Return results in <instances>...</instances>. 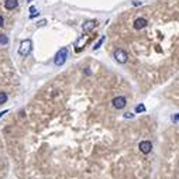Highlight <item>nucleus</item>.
Listing matches in <instances>:
<instances>
[{"instance_id": "obj_1", "label": "nucleus", "mask_w": 179, "mask_h": 179, "mask_svg": "<svg viewBox=\"0 0 179 179\" xmlns=\"http://www.w3.org/2000/svg\"><path fill=\"white\" fill-rule=\"evenodd\" d=\"M31 48H33L31 39H23L21 44H20V48H18V54L21 55V57H27L31 52Z\"/></svg>"}, {"instance_id": "obj_2", "label": "nucleus", "mask_w": 179, "mask_h": 179, "mask_svg": "<svg viewBox=\"0 0 179 179\" xmlns=\"http://www.w3.org/2000/svg\"><path fill=\"white\" fill-rule=\"evenodd\" d=\"M67 57H68V49L67 48H62L59 49V51L57 52V55H55V65L57 67H61V65L65 64V61H67Z\"/></svg>"}, {"instance_id": "obj_3", "label": "nucleus", "mask_w": 179, "mask_h": 179, "mask_svg": "<svg viewBox=\"0 0 179 179\" xmlns=\"http://www.w3.org/2000/svg\"><path fill=\"white\" fill-rule=\"evenodd\" d=\"M114 59L118 64H126L128 61V54L124 49H116L114 51Z\"/></svg>"}, {"instance_id": "obj_4", "label": "nucleus", "mask_w": 179, "mask_h": 179, "mask_svg": "<svg viewBox=\"0 0 179 179\" xmlns=\"http://www.w3.org/2000/svg\"><path fill=\"white\" fill-rule=\"evenodd\" d=\"M126 104H127V99H126L124 96H116L114 99H113V107L117 110L124 109Z\"/></svg>"}, {"instance_id": "obj_5", "label": "nucleus", "mask_w": 179, "mask_h": 179, "mask_svg": "<svg viewBox=\"0 0 179 179\" xmlns=\"http://www.w3.org/2000/svg\"><path fill=\"white\" fill-rule=\"evenodd\" d=\"M138 149H140L143 154H149L151 149H152V143H151V141H148V140L141 141V143L138 144Z\"/></svg>"}, {"instance_id": "obj_6", "label": "nucleus", "mask_w": 179, "mask_h": 179, "mask_svg": "<svg viewBox=\"0 0 179 179\" xmlns=\"http://www.w3.org/2000/svg\"><path fill=\"white\" fill-rule=\"evenodd\" d=\"M147 24H148L147 18L140 17V18H137L135 21H134V28H135V30H143V28L147 27Z\"/></svg>"}, {"instance_id": "obj_7", "label": "nucleus", "mask_w": 179, "mask_h": 179, "mask_svg": "<svg viewBox=\"0 0 179 179\" xmlns=\"http://www.w3.org/2000/svg\"><path fill=\"white\" fill-rule=\"evenodd\" d=\"M96 25H97V21H96V20H88V21L83 23L82 30L85 31V33H89V31H92L94 27H96Z\"/></svg>"}, {"instance_id": "obj_8", "label": "nucleus", "mask_w": 179, "mask_h": 179, "mask_svg": "<svg viewBox=\"0 0 179 179\" xmlns=\"http://www.w3.org/2000/svg\"><path fill=\"white\" fill-rule=\"evenodd\" d=\"M18 6V0H6L4 2V7L7 10H14Z\"/></svg>"}, {"instance_id": "obj_9", "label": "nucleus", "mask_w": 179, "mask_h": 179, "mask_svg": "<svg viewBox=\"0 0 179 179\" xmlns=\"http://www.w3.org/2000/svg\"><path fill=\"white\" fill-rule=\"evenodd\" d=\"M86 39H88V37H80V38H79L78 41H76V43H75L76 51H79V49H80L83 45H85V44H86Z\"/></svg>"}, {"instance_id": "obj_10", "label": "nucleus", "mask_w": 179, "mask_h": 179, "mask_svg": "<svg viewBox=\"0 0 179 179\" xmlns=\"http://www.w3.org/2000/svg\"><path fill=\"white\" fill-rule=\"evenodd\" d=\"M7 43H9V38H7V35H4V34H0V45H7Z\"/></svg>"}, {"instance_id": "obj_11", "label": "nucleus", "mask_w": 179, "mask_h": 179, "mask_svg": "<svg viewBox=\"0 0 179 179\" xmlns=\"http://www.w3.org/2000/svg\"><path fill=\"white\" fill-rule=\"evenodd\" d=\"M30 11H31V14H30V18H34V17H37V16L39 14V11H38V10H37V9H35V7H34V6H31V7H30Z\"/></svg>"}, {"instance_id": "obj_12", "label": "nucleus", "mask_w": 179, "mask_h": 179, "mask_svg": "<svg viewBox=\"0 0 179 179\" xmlns=\"http://www.w3.org/2000/svg\"><path fill=\"white\" fill-rule=\"evenodd\" d=\"M104 39H106V37H102V38H100V39H99V41H97V43H96V44H94L93 49H99V48H100V45H102V44H103V43H104Z\"/></svg>"}, {"instance_id": "obj_13", "label": "nucleus", "mask_w": 179, "mask_h": 179, "mask_svg": "<svg viewBox=\"0 0 179 179\" xmlns=\"http://www.w3.org/2000/svg\"><path fill=\"white\" fill-rule=\"evenodd\" d=\"M7 102V94L4 92H0V104H3Z\"/></svg>"}, {"instance_id": "obj_14", "label": "nucleus", "mask_w": 179, "mask_h": 179, "mask_svg": "<svg viewBox=\"0 0 179 179\" xmlns=\"http://www.w3.org/2000/svg\"><path fill=\"white\" fill-rule=\"evenodd\" d=\"M144 112H145V106L144 104H138L135 107V113H144Z\"/></svg>"}, {"instance_id": "obj_15", "label": "nucleus", "mask_w": 179, "mask_h": 179, "mask_svg": "<svg viewBox=\"0 0 179 179\" xmlns=\"http://www.w3.org/2000/svg\"><path fill=\"white\" fill-rule=\"evenodd\" d=\"M47 24V20H41V21L37 23V27H43V25Z\"/></svg>"}, {"instance_id": "obj_16", "label": "nucleus", "mask_w": 179, "mask_h": 179, "mask_svg": "<svg viewBox=\"0 0 179 179\" xmlns=\"http://www.w3.org/2000/svg\"><path fill=\"white\" fill-rule=\"evenodd\" d=\"M124 118H133V113H126Z\"/></svg>"}, {"instance_id": "obj_17", "label": "nucleus", "mask_w": 179, "mask_h": 179, "mask_svg": "<svg viewBox=\"0 0 179 179\" xmlns=\"http://www.w3.org/2000/svg\"><path fill=\"white\" fill-rule=\"evenodd\" d=\"M3 24H4V17L0 16V27H3Z\"/></svg>"}, {"instance_id": "obj_18", "label": "nucleus", "mask_w": 179, "mask_h": 179, "mask_svg": "<svg viewBox=\"0 0 179 179\" xmlns=\"http://www.w3.org/2000/svg\"><path fill=\"white\" fill-rule=\"evenodd\" d=\"M173 122H175V123H178V113H175V116H173Z\"/></svg>"}, {"instance_id": "obj_19", "label": "nucleus", "mask_w": 179, "mask_h": 179, "mask_svg": "<svg viewBox=\"0 0 179 179\" xmlns=\"http://www.w3.org/2000/svg\"><path fill=\"white\" fill-rule=\"evenodd\" d=\"M4 113H6V112H0V117H2V116H4Z\"/></svg>"}]
</instances>
